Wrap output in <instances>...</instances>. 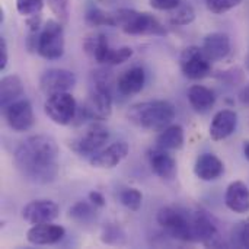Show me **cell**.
Segmentation results:
<instances>
[{"label":"cell","instance_id":"cell-24","mask_svg":"<svg viewBox=\"0 0 249 249\" xmlns=\"http://www.w3.org/2000/svg\"><path fill=\"white\" fill-rule=\"evenodd\" d=\"M23 95V85L18 74L4 76L0 82V105L4 109L7 105L20 99Z\"/></svg>","mask_w":249,"mask_h":249},{"label":"cell","instance_id":"cell-3","mask_svg":"<svg viewBox=\"0 0 249 249\" xmlns=\"http://www.w3.org/2000/svg\"><path fill=\"white\" fill-rule=\"evenodd\" d=\"M112 71H92V88L88 102L83 105L88 118L95 121L108 120L112 114Z\"/></svg>","mask_w":249,"mask_h":249},{"label":"cell","instance_id":"cell-2","mask_svg":"<svg viewBox=\"0 0 249 249\" xmlns=\"http://www.w3.org/2000/svg\"><path fill=\"white\" fill-rule=\"evenodd\" d=\"M175 107L168 101H146L134 104L127 111V120L147 131H162L175 120Z\"/></svg>","mask_w":249,"mask_h":249},{"label":"cell","instance_id":"cell-11","mask_svg":"<svg viewBox=\"0 0 249 249\" xmlns=\"http://www.w3.org/2000/svg\"><path fill=\"white\" fill-rule=\"evenodd\" d=\"M3 111L9 127L16 133L31 130L35 123L34 108L28 99H18L13 104L7 105Z\"/></svg>","mask_w":249,"mask_h":249},{"label":"cell","instance_id":"cell-27","mask_svg":"<svg viewBox=\"0 0 249 249\" xmlns=\"http://www.w3.org/2000/svg\"><path fill=\"white\" fill-rule=\"evenodd\" d=\"M85 20L89 26H117L115 15L105 12L96 4H89L86 7Z\"/></svg>","mask_w":249,"mask_h":249},{"label":"cell","instance_id":"cell-7","mask_svg":"<svg viewBox=\"0 0 249 249\" xmlns=\"http://www.w3.org/2000/svg\"><path fill=\"white\" fill-rule=\"evenodd\" d=\"M77 109V102L74 96L69 92L53 93L47 98L44 104V111L47 117L58 125L71 124L76 118Z\"/></svg>","mask_w":249,"mask_h":249},{"label":"cell","instance_id":"cell-35","mask_svg":"<svg viewBox=\"0 0 249 249\" xmlns=\"http://www.w3.org/2000/svg\"><path fill=\"white\" fill-rule=\"evenodd\" d=\"M120 236H124L121 229L114 225V223H109L108 226L104 228V232H102V241L105 244H118L120 242Z\"/></svg>","mask_w":249,"mask_h":249},{"label":"cell","instance_id":"cell-34","mask_svg":"<svg viewBox=\"0 0 249 249\" xmlns=\"http://www.w3.org/2000/svg\"><path fill=\"white\" fill-rule=\"evenodd\" d=\"M51 10L60 19V22H67L69 19V0H48Z\"/></svg>","mask_w":249,"mask_h":249},{"label":"cell","instance_id":"cell-1","mask_svg":"<svg viewBox=\"0 0 249 249\" xmlns=\"http://www.w3.org/2000/svg\"><path fill=\"white\" fill-rule=\"evenodd\" d=\"M60 150L55 140L45 134H35L16 147L13 163L18 172L34 184H51L60 169Z\"/></svg>","mask_w":249,"mask_h":249},{"label":"cell","instance_id":"cell-25","mask_svg":"<svg viewBox=\"0 0 249 249\" xmlns=\"http://www.w3.org/2000/svg\"><path fill=\"white\" fill-rule=\"evenodd\" d=\"M185 136L181 125H168L158 137V146L166 150H179L184 146Z\"/></svg>","mask_w":249,"mask_h":249},{"label":"cell","instance_id":"cell-16","mask_svg":"<svg viewBox=\"0 0 249 249\" xmlns=\"http://www.w3.org/2000/svg\"><path fill=\"white\" fill-rule=\"evenodd\" d=\"M64 236H66V229L60 225H54L53 222L34 225L26 233L28 242L39 247L58 244Z\"/></svg>","mask_w":249,"mask_h":249},{"label":"cell","instance_id":"cell-5","mask_svg":"<svg viewBox=\"0 0 249 249\" xmlns=\"http://www.w3.org/2000/svg\"><path fill=\"white\" fill-rule=\"evenodd\" d=\"M64 47H66V39H64V28L61 22L48 19L44 23L42 29L38 32L36 53L42 58L48 61H54L63 57Z\"/></svg>","mask_w":249,"mask_h":249},{"label":"cell","instance_id":"cell-13","mask_svg":"<svg viewBox=\"0 0 249 249\" xmlns=\"http://www.w3.org/2000/svg\"><path fill=\"white\" fill-rule=\"evenodd\" d=\"M58 213V206L51 200H34L22 209V217L31 225L54 222Z\"/></svg>","mask_w":249,"mask_h":249},{"label":"cell","instance_id":"cell-23","mask_svg":"<svg viewBox=\"0 0 249 249\" xmlns=\"http://www.w3.org/2000/svg\"><path fill=\"white\" fill-rule=\"evenodd\" d=\"M190 105L197 112H207L210 111L216 104V95L212 89L203 86V85H194L188 89L187 93Z\"/></svg>","mask_w":249,"mask_h":249},{"label":"cell","instance_id":"cell-21","mask_svg":"<svg viewBox=\"0 0 249 249\" xmlns=\"http://www.w3.org/2000/svg\"><path fill=\"white\" fill-rule=\"evenodd\" d=\"M225 203L229 210L238 214L249 212V188L244 181H233L225 194Z\"/></svg>","mask_w":249,"mask_h":249},{"label":"cell","instance_id":"cell-20","mask_svg":"<svg viewBox=\"0 0 249 249\" xmlns=\"http://www.w3.org/2000/svg\"><path fill=\"white\" fill-rule=\"evenodd\" d=\"M146 83V73L142 67H131L125 70L115 82L118 93L123 96H133L142 92Z\"/></svg>","mask_w":249,"mask_h":249},{"label":"cell","instance_id":"cell-18","mask_svg":"<svg viewBox=\"0 0 249 249\" xmlns=\"http://www.w3.org/2000/svg\"><path fill=\"white\" fill-rule=\"evenodd\" d=\"M203 51L210 61H222L232 51V42L228 34L212 32L203 41Z\"/></svg>","mask_w":249,"mask_h":249},{"label":"cell","instance_id":"cell-19","mask_svg":"<svg viewBox=\"0 0 249 249\" xmlns=\"http://www.w3.org/2000/svg\"><path fill=\"white\" fill-rule=\"evenodd\" d=\"M194 174L201 181H216L225 174V163L213 153H203L196 162Z\"/></svg>","mask_w":249,"mask_h":249},{"label":"cell","instance_id":"cell-30","mask_svg":"<svg viewBox=\"0 0 249 249\" xmlns=\"http://www.w3.org/2000/svg\"><path fill=\"white\" fill-rule=\"evenodd\" d=\"M232 244L238 248H249V217L233 226Z\"/></svg>","mask_w":249,"mask_h":249},{"label":"cell","instance_id":"cell-22","mask_svg":"<svg viewBox=\"0 0 249 249\" xmlns=\"http://www.w3.org/2000/svg\"><path fill=\"white\" fill-rule=\"evenodd\" d=\"M83 50L90 58H93L98 63L105 64L108 54L111 51V47H109V42L107 39V35L96 32V34L88 35L83 39Z\"/></svg>","mask_w":249,"mask_h":249},{"label":"cell","instance_id":"cell-28","mask_svg":"<svg viewBox=\"0 0 249 249\" xmlns=\"http://www.w3.org/2000/svg\"><path fill=\"white\" fill-rule=\"evenodd\" d=\"M196 19V10L190 3H181L178 7H175L169 16L171 25L175 26H185L194 22Z\"/></svg>","mask_w":249,"mask_h":249},{"label":"cell","instance_id":"cell-39","mask_svg":"<svg viewBox=\"0 0 249 249\" xmlns=\"http://www.w3.org/2000/svg\"><path fill=\"white\" fill-rule=\"evenodd\" d=\"M239 98H241V102H242L244 105L249 107V86H245V88L242 89V92L239 93Z\"/></svg>","mask_w":249,"mask_h":249},{"label":"cell","instance_id":"cell-38","mask_svg":"<svg viewBox=\"0 0 249 249\" xmlns=\"http://www.w3.org/2000/svg\"><path fill=\"white\" fill-rule=\"evenodd\" d=\"M88 198H89V201H90L92 204H95L96 207H104V206L107 204L105 197H104L101 193H98V191H92V193H89Z\"/></svg>","mask_w":249,"mask_h":249},{"label":"cell","instance_id":"cell-12","mask_svg":"<svg viewBox=\"0 0 249 249\" xmlns=\"http://www.w3.org/2000/svg\"><path fill=\"white\" fill-rule=\"evenodd\" d=\"M76 82V74L70 70L48 69L39 77V88L47 96H50L58 92H69L74 88Z\"/></svg>","mask_w":249,"mask_h":249},{"label":"cell","instance_id":"cell-40","mask_svg":"<svg viewBox=\"0 0 249 249\" xmlns=\"http://www.w3.org/2000/svg\"><path fill=\"white\" fill-rule=\"evenodd\" d=\"M244 155H245V159L249 162V140L244 143Z\"/></svg>","mask_w":249,"mask_h":249},{"label":"cell","instance_id":"cell-29","mask_svg":"<svg viewBox=\"0 0 249 249\" xmlns=\"http://www.w3.org/2000/svg\"><path fill=\"white\" fill-rule=\"evenodd\" d=\"M120 201L125 209L131 212H137L142 207L143 194L137 188H125L120 193Z\"/></svg>","mask_w":249,"mask_h":249},{"label":"cell","instance_id":"cell-14","mask_svg":"<svg viewBox=\"0 0 249 249\" xmlns=\"http://www.w3.org/2000/svg\"><path fill=\"white\" fill-rule=\"evenodd\" d=\"M147 159H149L150 169L159 178H162L165 181H172L177 177V174H178L177 160L168 153L166 149H162L159 146L152 147L147 152Z\"/></svg>","mask_w":249,"mask_h":249},{"label":"cell","instance_id":"cell-37","mask_svg":"<svg viewBox=\"0 0 249 249\" xmlns=\"http://www.w3.org/2000/svg\"><path fill=\"white\" fill-rule=\"evenodd\" d=\"M7 60H9V54H7V42L6 39L1 36L0 38V70H4L7 66Z\"/></svg>","mask_w":249,"mask_h":249},{"label":"cell","instance_id":"cell-36","mask_svg":"<svg viewBox=\"0 0 249 249\" xmlns=\"http://www.w3.org/2000/svg\"><path fill=\"white\" fill-rule=\"evenodd\" d=\"M149 3L156 10H174L182 3V0H149Z\"/></svg>","mask_w":249,"mask_h":249},{"label":"cell","instance_id":"cell-31","mask_svg":"<svg viewBox=\"0 0 249 249\" xmlns=\"http://www.w3.org/2000/svg\"><path fill=\"white\" fill-rule=\"evenodd\" d=\"M44 4L45 0H16V10L19 12V15L29 18L34 15H39Z\"/></svg>","mask_w":249,"mask_h":249},{"label":"cell","instance_id":"cell-41","mask_svg":"<svg viewBox=\"0 0 249 249\" xmlns=\"http://www.w3.org/2000/svg\"><path fill=\"white\" fill-rule=\"evenodd\" d=\"M245 64H247V67L249 69V51H248V55H247V58H245Z\"/></svg>","mask_w":249,"mask_h":249},{"label":"cell","instance_id":"cell-33","mask_svg":"<svg viewBox=\"0 0 249 249\" xmlns=\"http://www.w3.org/2000/svg\"><path fill=\"white\" fill-rule=\"evenodd\" d=\"M241 3H242V0H206L207 9L216 15L226 13V12L235 9L236 6H239Z\"/></svg>","mask_w":249,"mask_h":249},{"label":"cell","instance_id":"cell-4","mask_svg":"<svg viewBox=\"0 0 249 249\" xmlns=\"http://www.w3.org/2000/svg\"><path fill=\"white\" fill-rule=\"evenodd\" d=\"M117 26L128 35H155L166 36L168 31L163 23L147 12H137L134 9H118L115 13Z\"/></svg>","mask_w":249,"mask_h":249},{"label":"cell","instance_id":"cell-10","mask_svg":"<svg viewBox=\"0 0 249 249\" xmlns=\"http://www.w3.org/2000/svg\"><path fill=\"white\" fill-rule=\"evenodd\" d=\"M179 66L185 77L200 80L212 73V61L204 54L203 48L191 45L187 47L179 57Z\"/></svg>","mask_w":249,"mask_h":249},{"label":"cell","instance_id":"cell-17","mask_svg":"<svg viewBox=\"0 0 249 249\" xmlns=\"http://www.w3.org/2000/svg\"><path fill=\"white\" fill-rule=\"evenodd\" d=\"M238 127V114L232 109H222L219 111L210 124L209 134L214 142H222L232 136Z\"/></svg>","mask_w":249,"mask_h":249},{"label":"cell","instance_id":"cell-6","mask_svg":"<svg viewBox=\"0 0 249 249\" xmlns=\"http://www.w3.org/2000/svg\"><path fill=\"white\" fill-rule=\"evenodd\" d=\"M156 220L175 239L182 242H194L191 213L174 207H162L158 212Z\"/></svg>","mask_w":249,"mask_h":249},{"label":"cell","instance_id":"cell-8","mask_svg":"<svg viewBox=\"0 0 249 249\" xmlns=\"http://www.w3.org/2000/svg\"><path fill=\"white\" fill-rule=\"evenodd\" d=\"M109 139V131L105 125H102L99 121L89 125L85 133H82L79 137L70 142V149L77 153L82 158L90 159L93 155H96L99 150H102L104 144Z\"/></svg>","mask_w":249,"mask_h":249},{"label":"cell","instance_id":"cell-15","mask_svg":"<svg viewBox=\"0 0 249 249\" xmlns=\"http://www.w3.org/2000/svg\"><path fill=\"white\" fill-rule=\"evenodd\" d=\"M128 150H130V147L125 142H115V143L109 144L107 149H102L96 155H93L89 159V163L93 168L112 169V168L118 166L127 158Z\"/></svg>","mask_w":249,"mask_h":249},{"label":"cell","instance_id":"cell-32","mask_svg":"<svg viewBox=\"0 0 249 249\" xmlns=\"http://www.w3.org/2000/svg\"><path fill=\"white\" fill-rule=\"evenodd\" d=\"M133 55V48L131 47H120V48H111L108 58L105 61V64L109 66H118L125 63L127 60H130Z\"/></svg>","mask_w":249,"mask_h":249},{"label":"cell","instance_id":"cell-26","mask_svg":"<svg viewBox=\"0 0 249 249\" xmlns=\"http://www.w3.org/2000/svg\"><path fill=\"white\" fill-rule=\"evenodd\" d=\"M98 207L90 201H77L69 210V217L79 225H90L98 217Z\"/></svg>","mask_w":249,"mask_h":249},{"label":"cell","instance_id":"cell-9","mask_svg":"<svg viewBox=\"0 0 249 249\" xmlns=\"http://www.w3.org/2000/svg\"><path fill=\"white\" fill-rule=\"evenodd\" d=\"M194 242H200L207 248H220L225 247V241L220 238L219 228L214 219L203 210L191 213Z\"/></svg>","mask_w":249,"mask_h":249}]
</instances>
